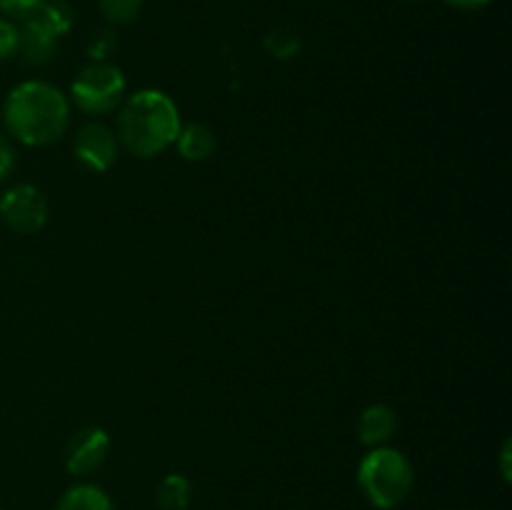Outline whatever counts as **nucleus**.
<instances>
[{
    "mask_svg": "<svg viewBox=\"0 0 512 510\" xmlns=\"http://www.w3.org/2000/svg\"><path fill=\"white\" fill-rule=\"evenodd\" d=\"M3 123L18 143L40 148L63 138L70 123V103L55 85L25 80L5 98Z\"/></svg>",
    "mask_w": 512,
    "mask_h": 510,
    "instance_id": "nucleus-1",
    "label": "nucleus"
},
{
    "mask_svg": "<svg viewBox=\"0 0 512 510\" xmlns=\"http://www.w3.org/2000/svg\"><path fill=\"white\" fill-rule=\"evenodd\" d=\"M178 105L163 90H138L120 103L115 138L135 158H155L175 143L180 133Z\"/></svg>",
    "mask_w": 512,
    "mask_h": 510,
    "instance_id": "nucleus-2",
    "label": "nucleus"
},
{
    "mask_svg": "<svg viewBox=\"0 0 512 510\" xmlns=\"http://www.w3.org/2000/svg\"><path fill=\"white\" fill-rule=\"evenodd\" d=\"M415 483V473L410 460L400 450L380 445L370 448V453L358 465V485L365 498L380 510L398 508L410 495Z\"/></svg>",
    "mask_w": 512,
    "mask_h": 510,
    "instance_id": "nucleus-3",
    "label": "nucleus"
},
{
    "mask_svg": "<svg viewBox=\"0 0 512 510\" xmlns=\"http://www.w3.org/2000/svg\"><path fill=\"white\" fill-rule=\"evenodd\" d=\"M70 100L78 110L105 115L125 100V75L113 63H90L70 85Z\"/></svg>",
    "mask_w": 512,
    "mask_h": 510,
    "instance_id": "nucleus-4",
    "label": "nucleus"
},
{
    "mask_svg": "<svg viewBox=\"0 0 512 510\" xmlns=\"http://www.w3.org/2000/svg\"><path fill=\"white\" fill-rule=\"evenodd\" d=\"M0 218L10 230L20 235H30L43 230L48 223V200L43 190L30 183H18L5 190L0 198Z\"/></svg>",
    "mask_w": 512,
    "mask_h": 510,
    "instance_id": "nucleus-5",
    "label": "nucleus"
},
{
    "mask_svg": "<svg viewBox=\"0 0 512 510\" xmlns=\"http://www.w3.org/2000/svg\"><path fill=\"white\" fill-rule=\"evenodd\" d=\"M118 150V138L103 123H85L75 133V158H78L80 165H85L88 170H95V173H105L108 168H113L115 160H118Z\"/></svg>",
    "mask_w": 512,
    "mask_h": 510,
    "instance_id": "nucleus-6",
    "label": "nucleus"
},
{
    "mask_svg": "<svg viewBox=\"0 0 512 510\" xmlns=\"http://www.w3.org/2000/svg\"><path fill=\"white\" fill-rule=\"evenodd\" d=\"M110 450V438L100 425H85L70 438L65 448V468L73 475H90L105 463Z\"/></svg>",
    "mask_w": 512,
    "mask_h": 510,
    "instance_id": "nucleus-7",
    "label": "nucleus"
},
{
    "mask_svg": "<svg viewBox=\"0 0 512 510\" xmlns=\"http://www.w3.org/2000/svg\"><path fill=\"white\" fill-rule=\"evenodd\" d=\"M58 35L38 18L28 15L18 28V53L28 65H48L58 53Z\"/></svg>",
    "mask_w": 512,
    "mask_h": 510,
    "instance_id": "nucleus-8",
    "label": "nucleus"
},
{
    "mask_svg": "<svg viewBox=\"0 0 512 510\" xmlns=\"http://www.w3.org/2000/svg\"><path fill=\"white\" fill-rule=\"evenodd\" d=\"M398 430V415L390 405L373 403L360 413L358 418V438L368 448H380L388 443Z\"/></svg>",
    "mask_w": 512,
    "mask_h": 510,
    "instance_id": "nucleus-9",
    "label": "nucleus"
},
{
    "mask_svg": "<svg viewBox=\"0 0 512 510\" xmlns=\"http://www.w3.org/2000/svg\"><path fill=\"white\" fill-rule=\"evenodd\" d=\"M175 145H178L180 155L185 160H193V163H200V160H208L215 150V135L208 125L203 123H188L180 125V133L175 138Z\"/></svg>",
    "mask_w": 512,
    "mask_h": 510,
    "instance_id": "nucleus-10",
    "label": "nucleus"
},
{
    "mask_svg": "<svg viewBox=\"0 0 512 510\" xmlns=\"http://www.w3.org/2000/svg\"><path fill=\"white\" fill-rule=\"evenodd\" d=\"M55 510H113L108 493L93 483H80L65 490Z\"/></svg>",
    "mask_w": 512,
    "mask_h": 510,
    "instance_id": "nucleus-11",
    "label": "nucleus"
},
{
    "mask_svg": "<svg viewBox=\"0 0 512 510\" xmlns=\"http://www.w3.org/2000/svg\"><path fill=\"white\" fill-rule=\"evenodd\" d=\"M190 480L185 475L173 473L168 478H163V483L158 485V493H155V503L160 510H185L190 503Z\"/></svg>",
    "mask_w": 512,
    "mask_h": 510,
    "instance_id": "nucleus-12",
    "label": "nucleus"
},
{
    "mask_svg": "<svg viewBox=\"0 0 512 510\" xmlns=\"http://www.w3.org/2000/svg\"><path fill=\"white\" fill-rule=\"evenodd\" d=\"M35 15H38V18L43 20V23L48 25L58 38H63L75 23L73 5H68L65 0H45V3L35 10Z\"/></svg>",
    "mask_w": 512,
    "mask_h": 510,
    "instance_id": "nucleus-13",
    "label": "nucleus"
},
{
    "mask_svg": "<svg viewBox=\"0 0 512 510\" xmlns=\"http://www.w3.org/2000/svg\"><path fill=\"white\" fill-rule=\"evenodd\" d=\"M263 45L270 55H275V58L280 60L295 58V55L300 53V48H303L298 33L290 28H273L268 35H265Z\"/></svg>",
    "mask_w": 512,
    "mask_h": 510,
    "instance_id": "nucleus-14",
    "label": "nucleus"
},
{
    "mask_svg": "<svg viewBox=\"0 0 512 510\" xmlns=\"http://www.w3.org/2000/svg\"><path fill=\"white\" fill-rule=\"evenodd\" d=\"M98 5L108 23L128 25L138 20V15L143 13L145 0H98Z\"/></svg>",
    "mask_w": 512,
    "mask_h": 510,
    "instance_id": "nucleus-15",
    "label": "nucleus"
},
{
    "mask_svg": "<svg viewBox=\"0 0 512 510\" xmlns=\"http://www.w3.org/2000/svg\"><path fill=\"white\" fill-rule=\"evenodd\" d=\"M115 45H118V38H115L113 28H100L90 35L88 55L93 58V63H105V58L115 50Z\"/></svg>",
    "mask_w": 512,
    "mask_h": 510,
    "instance_id": "nucleus-16",
    "label": "nucleus"
},
{
    "mask_svg": "<svg viewBox=\"0 0 512 510\" xmlns=\"http://www.w3.org/2000/svg\"><path fill=\"white\" fill-rule=\"evenodd\" d=\"M18 55V25L0 18V63Z\"/></svg>",
    "mask_w": 512,
    "mask_h": 510,
    "instance_id": "nucleus-17",
    "label": "nucleus"
},
{
    "mask_svg": "<svg viewBox=\"0 0 512 510\" xmlns=\"http://www.w3.org/2000/svg\"><path fill=\"white\" fill-rule=\"evenodd\" d=\"M43 3L45 0H0V13L23 20L28 15H33Z\"/></svg>",
    "mask_w": 512,
    "mask_h": 510,
    "instance_id": "nucleus-18",
    "label": "nucleus"
},
{
    "mask_svg": "<svg viewBox=\"0 0 512 510\" xmlns=\"http://www.w3.org/2000/svg\"><path fill=\"white\" fill-rule=\"evenodd\" d=\"M15 168V145L13 140L0 135V183L13 173Z\"/></svg>",
    "mask_w": 512,
    "mask_h": 510,
    "instance_id": "nucleus-19",
    "label": "nucleus"
},
{
    "mask_svg": "<svg viewBox=\"0 0 512 510\" xmlns=\"http://www.w3.org/2000/svg\"><path fill=\"white\" fill-rule=\"evenodd\" d=\"M443 3L455 10H480L485 8V5L493 3V0H443Z\"/></svg>",
    "mask_w": 512,
    "mask_h": 510,
    "instance_id": "nucleus-20",
    "label": "nucleus"
},
{
    "mask_svg": "<svg viewBox=\"0 0 512 510\" xmlns=\"http://www.w3.org/2000/svg\"><path fill=\"white\" fill-rule=\"evenodd\" d=\"M510 458H512V443H510V440H505L503 453H500V468H503V478H505V480H510V478H512Z\"/></svg>",
    "mask_w": 512,
    "mask_h": 510,
    "instance_id": "nucleus-21",
    "label": "nucleus"
},
{
    "mask_svg": "<svg viewBox=\"0 0 512 510\" xmlns=\"http://www.w3.org/2000/svg\"><path fill=\"white\" fill-rule=\"evenodd\" d=\"M405 3H418V0H405Z\"/></svg>",
    "mask_w": 512,
    "mask_h": 510,
    "instance_id": "nucleus-22",
    "label": "nucleus"
}]
</instances>
